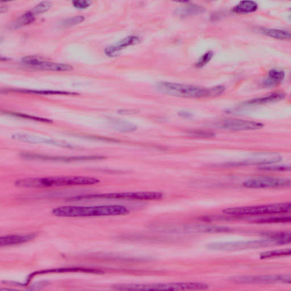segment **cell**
Returning a JSON list of instances; mask_svg holds the SVG:
<instances>
[{
    "instance_id": "obj_31",
    "label": "cell",
    "mask_w": 291,
    "mask_h": 291,
    "mask_svg": "<svg viewBox=\"0 0 291 291\" xmlns=\"http://www.w3.org/2000/svg\"><path fill=\"white\" fill-rule=\"evenodd\" d=\"M51 7V3L49 2H43L36 5L30 11L34 15L41 14L48 11Z\"/></svg>"
},
{
    "instance_id": "obj_26",
    "label": "cell",
    "mask_w": 291,
    "mask_h": 291,
    "mask_svg": "<svg viewBox=\"0 0 291 291\" xmlns=\"http://www.w3.org/2000/svg\"><path fill=\"white\" fill-rule=\"evenodd\" d=\"M112 123L118 131L122 133L133 132L136 131L138 129L135 124L127 122L113 120Z\"/></svg>"
},
{
    "instance_id": "obj_19",
    "label": "cell",
    "mask_w": 291,
    "mask_h": 291,
    "mask_svg": "<svg viewBox=\"0 0 291 291\" xmlns=\"http://www.w3.org/2000/svg\"><path fill=\"white\" fill-rule=\"evenodd\" d=\"M285 94L282 92H275L269 94L248 100L243 103V106H258L267 105L282 100L285 97Z\"/></svg>"
},
{
    "instance_id": "obj_9",
    "label": "cell",
    "mask_w": 291,
    "mask_h": 291,
    "mask_svg": "<svg viewBox=\"0 0 291 291\" xmlns=\"http://www.w3.org/2000/svg\"><path fill=\"white\" fill-rule=\"evenodd\" d=\"M242 185L250 189H283L290 187V180L274 177L256 178L244 181Z\"/></svg>"
},
{
    "instance_id": "obj_23",
    "label": "cell",
    "mask_w": 291,
    "mask_h": 291,
    "mask_svg": "<svg viewBox=\"0 0 291 291\" xmlns=\"http://www.w3.org/2000/svg\"><path fill=\"white\" fill-rule=\"evenodd\" d=\"M261 33L265 35L279 40H288L290 38V31L282 29L264 28Z\"/></svg>"
},
{
    "instance_id": "obj_29",
    "label": "cell",
    "mask_w": 291,
    "mask_h": 291,
    "mask_svg": "<svg viewBox=\"0 0 291 291\" xmlns=\"http://www.w3.org/2000/svg\"><path fill=\"white\" fill-rule=\"evenodd\" d=\"M5 113L8 114V115L25 118V119H30V120H34L35 121H39L41 122L48 123H51L53 122V121H52L51 119L48 118L35 117L33 116L28 115V114H23V113L11 112H5Z\"/></svg>"
},
{
    "instance_id": "obj_15",
    "label": "cell",
    "mask_w": 291,
    "mask_h": 291,
    "mask_svg": "<svg viewBox=\"0 0 291 291\" xmlns=\"http://www.w3.org/2000/svg\"><path fill=\"white\" fill-rule=\"evenodd\" d=\"M12 138L25 142L30 143H39L56 146V147L65 148L67 149H74V147L72 144L63 142L55 141V140L49 139L44 137H38L36 136H30V135L25 134H15L13 135Z\"/></svg>"
},
{
    "instance_id": "obj_32",
    "label": "cell",
    "mask_w": 291,
    "mask_h": 291,
    "mask_svg": "<svg viewBox=\"0 0 291 291\" xmlns=\"http://www.w3.org/2000/svg\"><path fill=\"white\" fill-rule=\"evenodd\" d=\"M85 20V17L84 16L78 15V16L70 17L65 19L64 22L61 23V25L65 27H72V26L84 22Z\"/></svg>"
},
{
    "instance_id": "obj_17",
    "label": "cell",
    "mask_w": 291,
    "mask_h": 291,
    "mask_svg": "<svg viewBox=\"0 0 291 291\" xmlns=\"http://www.w3.org/2000/svg\"><path fill=\"white\" fill-rule=\"evenodd\" d=\"M184 232L189 234H217L228 233L231 228L210 225H190L183 228Z\"/></svg>"
},
{
    "instance_id": "obj_12",
    "label": "cell",
    "mask_w": 291,
    "mask_h": 291,
    "mask_svg": "<svg viewBox=\"0 0 291 291\" xmlns=\"http://www.w3.org/2000/svg\"><path fill=\"white\" fill-rule=\"evenodd\" d=\"M279 154L273 153H262L255 154L250 158L236 163L227 164L231 166L261 165H268L279 163L282 160Z\"/></svg>"
},
{
    "instance_id": "obj_24",
    "label": "cell",
    "mask_w": 291,
    "mask_h": 291,
    "mask_svg": "<svg viewBox=\"0 0 291 291\" xmlns=\"http://www.w3.org/2000/svg\"><path fill=\"white\" fill-rule=\"evenodd\" d=\"M35 20V15L31 11L24 13L17 18L11 24L13 29L20 28L33 23Z\"/></svg>"
},
{
    "instance_id": "obj_11",
    "label": "cell",
    "mask_w": 291,
    "mask_h": 291,
    "mask_svg": "<svg viewBox=\"0 0 291 291\" xmlns=\"http://www.w3.org/2000/svg\"><path fill=\"white\" fill-rule=\"evenodd\" d=\"M215 126L231 131H250L261 129L264 127V124L261 122L245 119H226L216 123Z\"/></svg>"
},
{
    "instance_id": "obj_18",
    "label": "cell",
    "mask_w": 291,
    "mask_h": 291,
    "mask_svg": "<svg viewBox=\"0 0 291 291\" xmlns=\"http://www.w3.org/2000/svg\"><path fill=\"white\" fill-rule=\"evenodd\" d=\"M36 237L34 234H26V235H10L4 236L0 238V246L7 247L20 245L33 241Z\"/></svg>"
},
{
    "instance_id": "obj_20",
    "label": "cell",
    "mask_w": 291,
    "mask_h": 291,
    "mask_svg": "<svg viewBox=\"0 0 291 291\" xmlns=\"http://www.w3.org/2000/svg\"><path fill=\"white\" fill-rule=\"evenodd\" d=\"M284 77L285 72L283 71L273 69L269 71L267 76L264 78L262 86L267 88L276 87L283 81Z\"/></svg>"
},
{
    "instance_id": "obj_8",
    "label": "cell",
    "mask_w": 291,
    "mask_h": 291,
    "mask_svg": "<svg viewBox=\"0 0 291 291\" xmlns=\"http://www.w3.org/2000/svg\"><path fill=\"white\" fill-rule=\"evenodd\" d=\"M230 281L242 284H290V275H264L257 276H238L230 278Z\"/></svg>"
},
{
    "instance_id": "obj_22",
    "label": "cell",
    "mask_w": 291,
    "mask_h": 291,
    "mask_svg": "<svg viewBox=\"0 0 291 291\" xmlns=\"http://www.w3.org/2000/svg\"><path fill=\"white\" fill-rule=\"evenodd\" d=\"M205 9L200 5L196 4H186L184 7L178 10V13L181 16H193L201 14L205 12Z\"/></svg>"
},
{
    "instance_id": "obj_36",
    "label": "cell",
    "mask_w": 291,
    "mask_h": 291,
    "mask_svg": "<svg viewBox=\"0 0 291 291\" xmlns=\"http://www.w3.org/2000/svg\"><path fill=\"white\" fill-rule=\"evenodd\" d=\"M179 115L181 117H183L184 118H191L192 117V116H193L192 113L187 111H180L179 113Z\"/></svg>"
},
{
    "instance_id": "obj_21",
    "label": "cell",
    "mask_w": 291,
    "mask_h": 291,
    "mask_svg": "<svg viewBox=\"0 0 291 291\" xmlns=\"http://www.w3.org/2000/svg\"><path fill=\"white\" fill-rule=\"evenodd\" d=\"M258 5L253 1H242L233 8V12L238 14H248L256 12Z\"/></svg>"
},
{
    "instance_id": "obj_1",
    "label": "cell",
    "mask_w": 291,
    "mask_h": 291,
    "mask_svg": "<svg viewBox=\"0 0 291 291\" xmlns=\"http://www.w3.org/2000/svg\"><path fill=\"white\" fill-rule=\"evenodd\" d=\"M96 178L79 176H49L43 178H31L19 179L15 185L24 189H48L55 187L91 185L100 183Z\"/></svg>"
},
{
    "instance_id": "obj_7",
    "label": "cell",
    "mask_w": 291,
    "mask_h": 291,
    "mask_svg": "<svg viewBox=\"0 0 291 291\" xmlns=\"http://www.w3.org/2000/svg\"><path fill=\"white\" fill-rule=\"evenodd\" d=\"M285 244L287 243L283 241L267 238L262 240L212 243L209 244L206 247L210 250L215 251L231 252L285 245Z\"/></svg>"
},
{
    "instance_id": "obj_4",
    "label": "cell",
    "mask_w": 291,
    "mask_h": 291,
    "mask_svg": "<svg viewBox=\"0 0 291 291\" xmlns=\"http://www.w3.org/2000/svg\"><path fill=\"white\" fill-rule=\"evenodd\" d=\"M112 287L121 290H192L209 288V285L200 282L128 284L114 285Z\"/></svg>"
},
{
    "instance_id": "obj_27",
    "label": "cell",
    "mask_w": 291,
    "mask_h": 291,
    "mask_svg": "<svg viewBox=\"0 0 291 291\" xmlns=\"http://www.w3.org/2000/svg\"><path fill=\"white\" fill-rule=\"evenodd\" d=\"M291 254L290 248L282 249V250H277L268 251L262 253L260 254V258L262 259L274 258L277 257L289 256Z\"/></svg>"
},
{
    "instance_id": "obj_16",
    "label": "cell",
    "mask_w": 291,
    "mask_h": 291,
    "mask_svg": "<svg viewBox=\"0 0 291 291\" xmlns=\"http://www.w3.org/2000/svg\"><path fill=\"white\" fill-rule=\"evenodd\" d=\"M141 38L137 35H130L118 41L117 44L108 47L105 51L106 55L109 57H116L120 54L122 50L128 47L136 45L141 43Z\"/></svg>"
},
{
    "instance_id": "obj_5",
    "label": "cell",
    "mask_w": 291,
    "mask_h": 291,
    "mask_svg": "<svg viewBox=\"0 0 291 291\" xmlns=\"http://www.w3.org/2000/svg\"><path fill=\"white\" fill-rule=\"evenodd\" d=\"M291 211L290 202L250 206L228 207L222 213L235 217L287 214Z\"/></svg>"
},
{
    "instance_id": "obj_2",
    "label": "cell",
    "mask_w": 291,
    "mask_h": 291,
    "mask_svg": "<svg viewBox=\"0 0 291 291\" xmlns=\"http://www.w3.org/2000/svg\"><path fill=\"white\" fill-rule=\"evenodd\" d=\"M126 206L119 205L97 206H63L52 210V214L60 217L116 216L128 214Z\"/></svg>"
},
{
    "instance_id": "obj_35",
    "label": "cell",
    "mask_w": 291,
    "mask_h": 291,
    "mask_svg": "<svg viewBox=\"0 0 291 291\" xmlns=\"http://www.w3.org/2000/svg\"><path fill=\"white\" fill-rule=\"evenodd\" d=\"M72 5L77 9H85L90 7L91 2L88 1H74L72 2Z\"/></svg>"
},
{
    "instance_id": "obj_33",
    "label": "cell",
    "mask_w": 291,
    "mask_h": 291,
    "mask_svg": "<svg viewBox=\"0 0 291 291\" xmlns=\"http://www.w3.org/2000/svg\"><path fill=\"white\" fill-rule=\"evenodd\" d=\"M214 55V53L212 51L207 52L197 61L196 67L198 69L202 68L211 61Z\"/></svg>"
},
{
    "instance_id": "obj_34",
    "label": "cell",
    "mask_w": 291,
    "mask_h": 291,
    "mask_svg": "<svg viewBox=\"0 0 291 291\" xmlns=\"http://www.w3.org/2000/svg\"><path fill=\"white\" fill-rule=\"evenodd\" d=\"M262 170L266 171H288L290 170V166L287 165H277L274 164L262 166L260 168Z\"/></svg>"
},
{
    "instance_id": "obj_6",
    "label": "cell",
    "mask_w": 291,
    "mask_h": 291,
    "mask_svg": "<svg viewBox=\"0 0 291 291\" xmlns=\"http://www.w3.org/2000/svg\"><path fill=\"white\" fill-rule=\"evenodd\" d=\"M164 195L158 192H121L105 194L83 195L70 197L69 201H82L91 199L123 200L129 201L160 200Z\"/></svg>"
},
{
    "instance_id": "obj_3",
    "label": "cell",
    "mask_w": 291,
    "mask_h": 291,
    "mask_svg": "<svg viewBox=\"0 0 291 291\" xmlns=\"http://www.w3.org/2000/svg\"><path fill=\"white\" fill-rule=\"evenodd\" d=\"M158 90L164 94L186 98H201L220 96L225 92L223 86L207 88L179 83L162 82L157 86Z\"/></svg>"
},
{
    "instance_id": "obj_13",
    "label": "cell",
    "mask_w": 291,
    "mask_h": 291,
    "mask_svg": "<svg viewBox=\"0 0 291 291\" xmlns=\"http://www.w3.org/2000/svg\"><path fill=\"white\" fill-rule=\"evenodd\" d=\"M22 61L25 65L41 70L54 71H69L73 67L69 65L53 63L41 60L35 56H28L24 57Z\"/></svg>"
},
{
    "instance_id": "obj_25",
    "label": "cell",
    "mask_w": 291,
    "mask_h": 291,
    "mask_svg": "<svg viewBox=\"0 0 291 291\" xmlns=\"http://www.w3.org/2000/svg\"><path fill=\"white\" fill-rule=\"evenodd\" d=\"M9 92L34 93L39 95H77L78 93L64 91L10 90Z\"/></svg>"
},
{
    "instance_id": "obj_28",
    "label": "cell",
    "mask_w": 291,
    "mask_h": 291,
    "mask_svg": "<svg viewBox=\"0 0 291 291\" xmlns=\"http://www.w3.org/2000/svg\"><path fill=\"white\" fill-rule=\"evenodd\" d=\"M186 134L192 137L201 138H210L216 136L214 132L204 130H189L186 132Z\"/></svg>"
},
{
    "instance_id": "obj_30",
    "label": "cell",
    "mask_w": 291,
    "mask_h": 291,
    "mask_svg": "<svg viewBox=\"0 0 291 291\" xmlns=\"http://www.w3.org/2000/svg\"><path fill=\"white\" fill-rule=\"evenodd\" d=\"M290 221L291 218L290 216H283L262 218L261 219L257 220L255 222L259 223H272L290 222Z\"/></svg>"
},
{
    "instance_id": "obj_37",
    "label": "cell",
    "mask_w": 291,
    "mask_h": 291,
    "mask_svg": "<svg viewBox=\"0 0 291 291\" xmlns=\"http://www.w3.org/2000/svg\"><path fill=\"white\" fill-rule=\"evenodd\" d=\"M118 113L120 114H137L138 111L136 110H121L118 111Z\"/></svg>"
},
{
    "instance_id": "obj_10",
    "label": "cell",
    "mask_w": 291,
    "mask_h": 291,
    "mask_svg": "<svg viewBox=\"0 0 291 291\" xmlns=\"http://www.w3.org/2000/svg\"><path fill=\"white\" fill-rule=\"evenodd\" d=\"M20 157L28 160H37L43 161H53V162H82V161H95L106 159L102 155L74 156V157H59V156H50L30 153H23Z\"/></svg>"
},
{
    "instance_id": "obj_14",
    "label": "cell",
    "mask_w": 291,
    "mask_h": 291,
    "mask_svg": "<svg viewBox=\"0 0 291 291\" xmlns=\"http://www.w3.org/2000/svg\"><path fill=\"white\" fill-rule=\"evenodd\" d=\"M67 273H82L94 274H102L105 273V272L100 269L84 267H64L43 269L31 273L29 275L27 282H26L25 285H28L31 281H32V279L35 277L38 276V275Z\"/></svg>"
}]
</instances>
